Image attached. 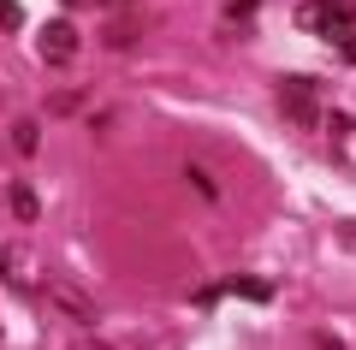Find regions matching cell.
Masks as SVG:
<instances>
[{
  "label": "cell",
  "mask_w": 356,
  "mask_h": 350,
  "mask_svg": "<svg viewBox=\"0 0 356 350\" xmlns=\"http://www.w3.org/2000/svg\"><path fill=\"white\" fill-rule=\"evenodd\" d=\"M297 24L327 36L332 48H344V42H356V0H303L297 6Z\"/></svg>",
  "instance_id": "cell-1"
},
{
  "label": "cell",
  "mask_w": 356,
  "mask_h": 350,
  "mask_svg": "<svg viewBox=\"0 0 356 350\" xmlns=\"http://www.w3.org/2000/svg\"><path fill=\"white\" fill-rule=\"evenodd\" d=\"M273 95H280V107L291 113L297 125H321V83L315 77H303V72H285V77H273Z\"/></svg>",
  "instance_id": "cell-2"
},
{
  "label": "cell",
  "mask_w": 356,
  "mask_h": 350,
  "mask_svg": "<svg viewBox=\"0 0 356 350\" xmlns=\"http://www.w3.org/2000/svg\"><path fill=\"white\" fill-rule=\"evenodd\" d=\"M36 48H42V60H48V65H72V60H77V30H72V18H48V24L36 30Z\"/></svg>",
  "instance_id": "cell-3"
},
{
  "label": "cell",
  "mask_w": 356,
  "mask_h": 350,
  "mask_svg": "<svg viewBox=\"0 0 356 350\" xmlns=\"http://www.w3.org/2000/svg\"><path fill=\"white\" fill-rule=\"evenodd\" d=\"M6 202H13V214H18L24 225L42 214V202H36V190H30V184H13V190H6Z\"/></svg>",
  "instance_id": "cell-4"
},
{
  "label": "cell",
  "mask_w": 356,
  "mask_h": 350,
  "mask_svg": "<svg viewBox=\"0 0 356 350\" xmlns=\"http://www.w3.org/2000/svg\"><path fill=\"white\" fill-rule=\"evenodd\" d=\"M220 291H232V297H250V303H267V297H273V285H267V279H232V285H220Z\"/></svg>",
  "instance_id": "cell-5"
},
{
  "label": "cell",
  "mask_w": 356,
  "mask_h": 350,
  "mask_svg": "<svg viewBox=\"0 0 356 350\" xmlns=\"http://www.w3.org/2000/svg\"><path fill=\"white\" fill-rule=\"evenodd\" d=\"M184 178H191V190H196L202 202H220V184L208 178V166H184Z\"/></svg>",
  "instance_id": "cell-6"
},
{
  "label": "cell",
  "mask_w": 356,
  "mask_h": 350,
  "mask_svg": "<svg viewBox=\"0 0 356 350\" xmlns=\"http://www.w3.org/2000/svg\"><path fill=\"white\" fill-rule=\"evenodd\" d=\"M36 143H42V131L30 125V119H18V125H13V149L18 154H36Z\"/></svg>",
  "instance_id": "cell-7"
},
{
  "label": "cell",
  "mask_w": 356,
  "mask_h": 350,
  "mask_svg": "<svg viewBox=\"0 0 356 350\" xmlns=\"http://www.w3.org/2000/svg\"><path fill=\"white\" fill-rule=\"evenodd\" d=\"M255 13V0H226V30H243Z\"/></svg>",
  "instance_id": "cell-8"
},
{
  "label": "cell",
  "mask_w": 356,
  "mask_h": 350,
  "mask_svg": "<svg viewBox=\"0 0 356 350\" xmlns=\"http://www.w3.org/2000/svg\"><path fill=\"white\" fill-rule=\"evenodd\" d=\"M107 48H137V24H113L107 30Z\"/></svg>",
  "instance_id": "cell-9"
},
{
  "label": "cell",
  "mask_w": 356,
  "mask_h": 350,
  "mask_svg": "<svg viewBox=\"0 0 356 350\" xmlns=\"http://www.w3.org/2000/svg\"><path fill=\"white\" fill-rule=\"evenodd\" d=\"M24 24V13H18V0H0V30H18Z\"/></svg>",
  "instance_id": "cell-10"
},
{
  "label": "cell",
  "mask_w": 356,
  "mask_h": 350,
  "mask_svg": "<svg viewBox=\"0 0 356 350\" xmlns=\"http://www.w3.org/2000/svg\"><path fill=\"white\" fill-rule=\"evenodd\" d=\"M48 107H54V113H77V107H83V95H54Z\"/></svg>",
  "instance_id": "cell-11"
},
{
  "label": "cell",
  "mask_w": 356,
  "mask_h": 350,
  "mask_svg": "<svg viewBox=\"0 0 356 350\" xmlns=\"http://www.w3.org/2000/svg\"><path fill=\"white\" fill-rule=\"evenodd\" d=\"M339 54H344V60H350V65H356V42H344V48H339Z\"/></svg>",
  "instance_id": "cell-12"
},
{
  "label": "cell",
  "mask_w": 356,
  "mask_h": 350,
  "mask_svg": "<svg viewBox=\"0 0 356 350\" xmlns=\"http://www.w3.org/2000/svg\"><path fill=\"white\" fill-rule=\"evenodd\" d=\"M65 6H89V0H65Z\"/></svg>",
  "instance_id": "cell-13"
},
{
  "label": "cell",
  "mask_w": 356,
  "mask_h": 350,
  "mask_svg": "<svg viewBox=\"0 0 356 350\" xmlns=\"http://www.w3.org/2000/svg\"><path fill=\"white\" fill-rule=\"evenodd\" d=\"M119 6H125V0H119Z\"/></svg>",
  "instance_id": "cell-14"
}]
</instances>
